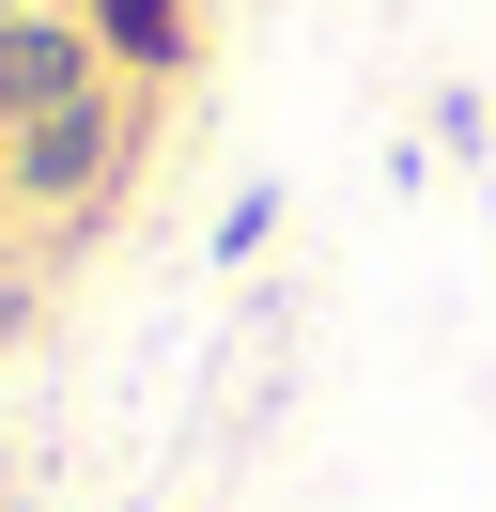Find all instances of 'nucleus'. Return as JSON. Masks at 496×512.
Here are the masks:
<instances>
[{
	"label": "nucleus",
	"mask_w": 496,
	"mask_h": 512,
	"mask_svg": "<svg viewBox=\"0 0 496 512\" xmlns=\"http://www.w3.org/2000/svg\"><path fill=\"white\" fill-rule=\"evenodd\" d=\"M264 233H279V187H248L233 218H217V264H264Z\"/></svg>",
	"instance_id": "obj_4"
},
{
	"label": "nucleus",
	"mask_w": 496,
	"mask_h": 512,
	"mask_svg": "<svg viewBox=\"0 0 496 512\" xmlns=\"http://www.w3.org/2000/svg\"><path fill=\"white\" fill-rule=\"evenodd\" d=\"M93 47H124V63H186V0H93Z\"/></svg>",
	"instance_id": "obj_3"
},
{
	"label": "nucleus",
	"mask_w": 496,
	"mask_h": 512,
	"mask_svg": "<svg viewBox=\"0 0 496 512\" xmlns=\"http://www.w3.org/2000/svg\"><path fill=\"white\" fill-rule=\"evenodd\" d=\"M0 156H16V140H0Z\"/></svg>",
	"instance_id": "obj_7"
},
{
	"label": "nucleus",
	"mask_w": 496,
	"mask_h": 512,
	"mask_svg": "<svg viewBox=\"0 0 496 512\" xmlns=\"http://www.w3.org/2000/svg\"><path fill=\"white\" fill-rule=\"evenodd\" d=\"M16 326H31V280H0V342H16Z\"/></svg>",
	"instance_id": "obj_5"
},
{
	"label": "nucleus",
	"mask_w": 496,
	"mask_h": 512,
	"mask_svg": "<svg viewBox=\"0 0 496 512\" xmlns=\"http://www.w3.org/2000/svg\"><path fill=\"white\" fill-rule=\"evenodd\" d=\"M109 171H124V94H78V109H47V125H16L0 187H31V202H93Z\"/></svg>",
	"instance_id": "obj_1"
},
{
	"label": "nucleus",
	"mask_w": 496,
	"mask_h": 512,
	"mask_svg": "<svg viewBox=\"0 0 496 512\" xmlns=\"http://www.w3.org/2000/svg\"><path fill=\"white\" fill-rule=\"evenodd\" d=\"M78 94H109L78 16H0V140H16V125H47V109H78Z\"/></svg>",
	"instance_id": "obj_2"
},
{
	"label": "nucleus",
	"mask_w": 496,
	"mask_h": 512,
	"mask_svg": "<svg viewBox=\"0 0 496 512\" xmlns=\"http://www.w3.org/2000/svg\"><path fill=\"white\" fill-rule=\"evenodd\" d=\"M0 16H31V0H0Z\"/></svg>",
	"instance_id": "obj_6"
}]
</instances>
